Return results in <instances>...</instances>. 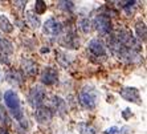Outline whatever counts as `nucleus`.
<instances>
[{
    "label": "nucleus",
    "instance_id": "obj_1",
    "mask_svg": "<svg viewBox=\"0 0 147 134\" xmlns=\"http://www.w3.org/2000/svg\"><path fill=\"white\" fill-rule=\"evenodd\" d=\"M3 98H4V104L7 105V108L9 109V112L12 113L15 120L25 129V127L28 126V124H27V120H25V117H24V113H23V110H21L20 98L17 96V93L12 89H8L7 92L4 93Z\"/></svg>",
    "mask_w": 147,
    "mask_h": 134
},
{
    "label": "nucleus",
    "instance_id": "obj_2",
    "mask_svg": "<svg viewBox=\"0 0 147 134\" xmlns=\"http://www.w3.org/2000/svg\"><path fill=\"white\" fill-rule=\"evenodd\" d=\"M98 97H99V93L96 88L86 85V86H84L81 89V92H80V102H81L82 106H85L86 109L93 110V109H96V106H97Z\"/></svg>",
    "mask_w": 147,
    "mask_h": 134
},
{
    "label": "nucleus",
    "instance_id": "obj_3",
    "mask_svg": "<svg viewBox=\"0 0 147 134\" xmlns=\"http://www.w3.org/2000/svg\"><path fill=\"white\" fill-rule=\"evenodd\" d=\"M93 25H94V28L97 29V32H98L99 35H102V36H109V35L111 33V31H113L111 19L105 14L97 15L94 21H93Z\"/></svg>",
    "mask_w": 147,
    "mask_h": 134
},
{
    "label": "nucleus",
    "instance_id": "obj_4",
    "mask_svg": "<svg viewBox=\"0 0 147 134\" xmlns=\"http://www.w3.org/2000/svg\"><path fill=\"white\" fill-rule=\"evenodd\" d=\"M45 100V90L40 86H33L31 90H29V94H28V101L31 104L34 109L42 106Z\"/></svg>",
    "mask_w": 147,
    "mask_h": 134
},
{
    "label": "nucleus",
    "instance_id": "obj_5",
    "mask_svg": "<svg viewBox=\"0 0 147 134\" xmlns=\"http://www.w3.org/2000/svg\"><path fill=\"white\" fill-rule=\"evenodd\" d=\"M12 52H13L12 43L8 39L0 36V61L5 65H9V56L12 55Z\"/></svg>",
    "mask_w": 147,
    "mask_h": 134
},
{
    "label": "nucleus",
    "instance_id": "obj_6",
    "mask_svg": "<svg viewBox=\"0 0 147 134\" xmlns=\"http://www.w3.org/2000/svg\"><path fill=\"white\" fill-rule=\"evenodd\" d=\"M62 24L58 20H56L55 17H51L44 23V33L48 36H58L62 32Z\"/></svg>",
    "mask_w": 147,
    "mask_h": 134
},
{
    "label": "nucleus",
    "instance_id": "obj_7",
    "mask_svg": "<svg viewBox=\"0 0 147 134\" xmlns=\"http://www.w3.org/2000/svg\"><path fill=\"white\" fill-rule=\"evenodd\" d=\"M34 118L40 124H48L53 118V110L48 106H40L34 112Z\"/></svg>",
    "mask_w": 147,
    "mask_h": 134
},
{
    "label": "nucleus",
    "instance_id": "obj_8",
    "mask_svg": "<svg viewBox=\"0 0 147 134\" xmlns=\"http://www.w3.org/2000/svg\"><path fill=\"white\" fill-rule=\"evenodd\" d=\"M58 81V73L56 68L47 66L41 73V83L45 85H55Z\"/></svg>",
    "mask_w": 147,
    "mask_h": 134
},
{
    "label": "nucleus",
    "instance_id": "obj_9",
    "mask_svg": "<svg viewBox=\"0 0 147 134\" xmlns=\"http://www.w3.org/2000/svg\"><path fill=\"white\" fill-rule=\"evenodd\" d=\"M119 94L122 98H125L126 101H130V102L138 104L140 105L142 101H140V94L139 90L137 88H123V89L119 90Z\"/></svg>",
    "mask_w": 147,
    "mask_h": 134
},
{
    "label": "nucleus",
    "instance_id": "obj_10",
    "mask_svg": "<svg viewBox=\"0 0 147 134\" xmlns=\"http://www.w3.org/2000/svg\"><path fill=\"white\" fill-rule=\"evenodd\" d=\"M60 43H61V45L65 47V48L76 49V48H78V45H80V39L76 32H66L61 37V41Z\"/></svg>",
    "mask_w": 147,
    "mask_h": 134
},
{
    "label": "nucleus",
    "instance_id": "obj_11",
    "mask_svg": "<svg viewBox=\"0 0 147 134\" xmlns=\"http://www.w3.org/2000/svg\"><path fill=\"white\" fill-rule=\"evenodd\" d=\"M88 48H89V51L92 52L94 56H97V57L106 56V48H105V45L102 44V41H99L97 39H94V40H92V41L89 43Z\"/></svg>",
    "mask_w": 147,
    "mask_h": 134
},
{
    "label": "nucleus",
    "instance_id": "obj_12",
    "mask_svg": "<svg viewBox=\"0 0 147 134\" xmlns=\"http://www.w3.org/2000/svg\"><path fill=\"white\" fill-rule=\"evenodd\" d=\"M21 68H23V70L25 72V74L28 76H34L37 74V64L34 61H32V60L29 59H24L23 61H21Z\"/></svg>",
    "mask_w": 147,
    "mask_h": 134
},
{
    "label": "nucleus",
    "instance_id": "obj_13",
    "mask_svg": "<svg viewBox=\"0 0 147 134\" xmlns=\"http://www.w3.org/2000/svg\"><path fill=\"white\" fill-rule=\"evenodd\" d=\"M7 80L13 85H21L24 81V76L17 70H11L7 73Z\"/></svg>",
    "mask_w": 147,
    "mask_h": 134
},
{
    "label": "nucleus",
    "instance_id": "obj_14",
    "mask_svg": "<svg viewBox=\"0 0 147 134\" xmlns=\"http://www.w3.org/2000/svg\"><path fill=\"white\" fill-rule=\"evenodd\" d=\"M52 106H53V109H55V110H58L60 113H64V112L66 110L65 101L62 100L61 97H58V96H53V97H52Z\"/></svg>",
    "mask_w": 147,
    "mask_h": 134
},
{
    "label": "nucleus",
    "instance_id": "obj_15",
    "mask_svg": "<svg viewBox=\"0 0 147 134\" xmlns=\"http://www.w3.org/2000/svg\"><path fill=\"white\" fill-rule=\"evenodd\" d=\"M0 29L4 32V33H11V32L13 31V25L8 20L7 16H4V15H0Z\"/></svg>",
    "mask_w": 147,
    "mask_h": 134
},
{
    "label": "nucleus",
    "instance_id": "obj_16",
    "mask_svg": "<svg viewBox=\"0 0 147 134\" xmlns=\"http://www.w3.org/2000/svg\"><path fill=\"white\" fill-rule=\"evenodd\" d=\"M25 19H27L28 24L31 25V27L33 28H40V20H38V17L36 16V15L33 14V12H27L25 14Z\"/></svg>",
    "mask_w": 147,
    "mask_h": 134
},
{
    "label": "nucleus",
    "instance_id": "obj_17",
    "mask_svg": "<svg viewBox=\"0 0 147 134\" xmlns=\"http://www.w3.org/2000/svg\"><path fill=\"white\" fill-rule=\"evenodd\" d=\"M0 124L5 125V126H9V125L12 124L11 117L8 116L7 110H5V108H4L3 105H0Z\"/></svg>",
    "mask_w": 147,
    "mask_h": 134
},
{
    "label": "nucleus",
    "instance_id": "obj_18",
    "mask_svg": "<svg viewBox=\"0 0 147 134\" xmlns=\"http://www.w3.org/2000/svg\"><path fill=\"white\" fill-rule=\"evenodd\" d=\"M135 31H137L138 39L142 40V41H144V40H146V25H144L143 21L137 23V25H135Z\"/></svg>",
    "mask_w": 147,
    "mask_h": 134
},
{
    "label": "nucleus",
    "instance_id": "obj_19",
    "mask_svg": "<svg viewBox=\"0 0 147 134\" xmlns=\"http://www.w3.org/2000/svg\"><path fill=\"white\" fill-rule=\"evenodd\" d=\"M78 28L84 33H89L92 31V21L89 19H81L78 21Z\"/></svg>",
    "mask_w": 147,
    "mask_h": 134
},
{
    "label": "nucleus",
    "instance_id": "obj_20",
    "mask_svg": "<svg viewBox=\"0 0 147 134\" xmlns=\"http://www.w3.org/2000/svg\"><path fill=\"white\" fill-rule=\"evenodd\" d=\"M78 130L81 134H97L96 129L89 124H80L78 125Z\"/></svg>",
    "mask_w": 147,
    "mask_h": 134
},
{
    "label": "nucleus",
    "instance_id": "obj_21",
    "mask_svg": "<svg viewBox=\"0 0 147 134\" xmlns=\"http://www.w3.org/2000/svg\"><path fill=\"white\" fill-rule=\"evenodd\" d=\"M118 5H119L121 8H123L127 14H130V9H131V8H135L137 1H134V0H133V1H119V3H118Z\"/></svg>",
    "mask_w": 147,
    "mask_h": 134
},
{
    "label": "nucleus",
    "instance_id": "obj_22",
    "mask_svg": "<svg viewBox=\"0 0 147 134\" xmlns=\"http://www.w3.org/2000/svg\"><path fill=\"white\" fill-rule=\"evenodd\" d=\"M34 11H36L37 15H42L45 11H47V4H45L42 0H37V1L34 3Z\"/></svg>",
    "mask_w": 147,
    "mask_h": 134
},
{
    "label": "nucleus",
    "instance_id": "obj_23",
    "mask_svg": "<svg viewBox=\"0 0 147 134\" xmlns=\"http://www.w3.org/2000/svg\"><path fill=\"white\" fill-rule=\"evenodd\" d=\"M58 7L64 11H72L74 8V3L73 1H58Z\"/></svg>",
    "mask_w": 147,
    "mask_h": 134
},
{
    "label": "nucleus",
    "instance_id": "obj_24",
    "mask_svg": "<svg viewBox=\"0 0 147 134\" xmlns=\"http://www.w3.org/2000/svg\"><path fill=\"white\" fill-rule=\"evenodd\" d=\"M105 134H119V129L117 126H113V127H109L105 130Z\"/></svg>",
    "mask_w": 147,
    "mask_h": 134
},
{
    "label": "nucleus",
    "instance_id": "obj_25",
    "mask_svg": "<svg viewBox=\"0 0 147 134\" xmlns=\"http://www.w3.org/2000/svg\"><path fill=\"white\" fill-rule=\"evenodd\" d=\"M131 116H133L131 110L130 109H125V112H123V118H125V120H127V118L131 117Z\"/></svg>",
    "mask_w": 147,
    "mask_h": 134
},
{
    "label": "nucleus",
    "instance_id": "obj_26",
    "mask_svg": "<svg viewBox=\"0 0 147 134\" xmlns=\"http://www.w3.org/2000/svg\"><path fill=\"white\" fill-rule=\"evenodd\" d=\"M0 134H9V133H8V131L5 130L3 126H0Z\"/></svg>",
    "mask_w": 147,
    "mask_h": 134
},
{
    "label": "nucleus",
    "instance_id": "obj_27",
    "mask_svg": "<svg viewBox=\"0 0 147 134\" xmlns=\"http://www.w3.org/2000/svg\"><path fill=\"white\" fill-rule=\"evenodd\" d=\"M4 80V74H3V72H1V69H0V83Z\"/></svg>",
    "mask_w": 147,
    "mask_h": 134
}]
</instances>
